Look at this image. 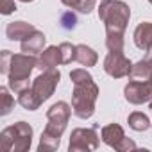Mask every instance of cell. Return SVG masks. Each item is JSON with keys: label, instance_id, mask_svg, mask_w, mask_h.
<instances>
[{"label": "cell", "instance_id": "9a60e30c", "mask_svg": "<svg viewBox=\"0 0 152 152\" xmlns=\"http://www.w3.org/2000/svg\"><path fill=\"white\" fill-rule=\"evenodd\" d=\"M75 61H77L79 64H83V66H86V68H90V66L97 64L99 56H97V52L91 47H88V45H77V47H75Z\"/></svg>", "mask_w": 152, "mask_h": 152}, {"label": "cell", "instance_id": "cb8c5ba5", "mask_svg": "<svg viewBox=\"0 0 152 152\" xmlns=\"http://www.w3.org/2000/svg\"><path fill=\"white\" fill-rule=\"evenodd\" d=\"M9 90H13L15 93H22L23 90L29 88V81H7Z\"/></svg>", "mask_w": 152, "mask_h": 152}, {"label": "cell", "instance_id": "30bf717a", "mask_svg": "<svg viewBox=\"0 0 152 152\" xmlns=\"http://www.w3.org/2000/svg\"><path fill=\"white\" fill-rule=\"evenodd\" d=\"M124 97L129 104L141 106L152 100V81H129L124 88Z\"/></svg>", "mask_w": 152, "mask_h": 152}, {"label": "cell", "instance_id": "484cf974", "mask_svg": "<svg viewBox=\"0 0 152 152\" xmlns=\"http://www.w3.org/2000/svg\"><path fill=\"white\" fill-rule=\"evenodd\" d=\"M145 59H147V61H148V63L152 64V48H150V50L147 52V57H145Z\"/></svg>", "mask_w": 152, "mask_h": 152}, {"label": "cell", "instance_id": "ba28073f", "mask_svg": "<svg viewBox=\"0 0 152 152\" xmlns=\"http://www.w3.org/2000/svg\"><path fill=\"white\" fill-rule=\"evenodd\" d=\"M100 136H102V141H104L107 147H111V148H115V150H118V152L136 150V143H134L132 140L125 138V132H124V129H122L118 124H109V125L102 127Z\"/></svg>", "mask_w": 152, "mask_h": 152}, {"label": "cell", "instance_id": "e0dca14e", "mask_svg": "<svg viewBox=\"0 0 152 152\" xmlns=\"http://www.w3.org/2000/svg\"><path fill=\"white\" fill-rule=\"evenodd\" d=\"M127 124H129V127H131L132 131H136V132H143V131H147V129L152 125V124H150V118H148L145 113H140V111L131 113L129 118H127Z\"/></svg>", "mask_w": 152, "mask_h": 152}, {"label": "cell", "instance_id": "5bb4252c", "mask_svg": "<svg viewBox=\"0 0 152 152\" xmlns=\"http://www.w3.org/2000/svg\"><path fill=\"white\" fill-rule=\"evenodd\" d=\"M57 64H61V52H59V47H47L39 57H38V68L43 72V70H50V68H56Z\"/></svg>", "mask_w": 152, "mask_h": 152}, {"label": "cell", "instance_id": "3957f363", "mask_svg": "<svg viewBox=\"0 0 152 152\" xmlns=\"http://www.w3.org/2000/svg\"><path fill=\"white\" fill-rule=\"evenodd\" d=\"M72 111L73 109L63 100L50 106V109L47 111V127L41 132L38 152H54V150L59 148L61 136L66 129V124L70 120Z\"/></svg>", "mask_w": 152, "mask_h": 152}, {"label": "cell", "instance_id": "8fae6325", "mask_svg": "<svg viewBox=\"0 0 152 152\" xmlns=\"http://www.w3.org/2000/svg\"><path fill=\"white\" fill-rule=\"evenodd\" d=\"M134 45L143 50V52H148L152 48V22H141L138 23V27L134 29Z\"/></svg>", "mask_w": 152, "mask_h": 152}, {"label": "cell", "instance_id": "4316f807", "mask_svg": "<svg viewBox=\"0 0 152 152\" xmlns=\"http://www.w3.org/2000/svg\"><path fill=\"white\" fill-rule=\"evenodd\" d=\"M20 2H25V4H29V2H34V0H20Z\"/></svg>", "mask_w": 152, "mask_h": 152}, {"label": "cell", "instance_id": "ac0fdd59", "mask_svg": "<svg viewBox=\"0 0 152 152\" xmlns=\"http://www.w3.org/2000/svg\"><path fill=\"white\" fill-rule=\"evenodd\" d=\"M18 104H20L23 109H27V111H36V109L41 106V102H39L38 97L34 95L32 88H27V90H23L22 93H18Z\"/></svg>", "mask_w": 152, "mask_h": 152}, {"label": "cell", "instance_id": "6da1fadb", "mask_svg": "<svg viewBox=\"0 0 152 152\" xmlns=\"http://www.w3.org/2000/svg\"><path fill=\"white\" fill-rule=\"evenodd\" d=\"M99 18L106 25L107 50L124 52L125 29L131 18V7L122 0H102L99 6Z\"/></svg>", "mask_w": 152, "mask_h": 152}, {"label": "cell", "instance_id": "d4e9b609", "mask_svg": "<svg viewBox=\"0 0 152 152\" xmlns=\"http://www.w3.org/2000/svg\"><path fill=\"white\" fill-rule=\"evenodd\" d=\"M11 57H13V54H11L9 50H2V66H0V72H2V73H6V75H7V72H9Z\"/></svg>", "mask_w": 152, "mask_h": 152}, {"label": "cell", "instance_id": "f1b7e54d", "mask_svg": "<svg viewBox=\"0 0 152 152\" xmlns=\"http://www.w3.org/2000/svg\"><path fill=\"white\" fill-rule=\"evenodd\" d=\"M148 2H150V4H152V0H148Z\"/></svg>", "mask_w": 152, "mask_h": 152}, {"label": "cell", "instance_id": "7c38bea8", "mask_svg": "<svg viewBox=\"0 0 152 152\" xmlns=\"http://www.w3.org/2000/svg\"><path fill=\"white\" fill-rule=\"evenodd\" d=\"M34 31H36V27H34L32 23H27V22L18 20V22L7 23V27H6V36H7V39H11V41H22V39H25L29 34H32Z\"/></svg>", "mask_w": 152, "mask_h": 152}, {"label": "cell", "instance_id": "2e32d148", "mask_svg": "<svg viewBox=\"0 0 152 152\" xmlns=\"http://www.w3.org/2000/svg\"><path fill=\"white\" fill-rule=\"evenodd\" d=\"M127 77H129V81H150V77H152V64L147 59H141V61L134 63Z\"/></svg>", "mask_w": 152, "mask_h": 152}, {"label": "cell", "instance_id": "277c9868", "mask_svg": "<svg viewBox=\"0 0 152 152\" xmlns=\"http://www.w3.org/2000/svg\"><path fill=\"white\" fill-rule=\"evenodd\" d=\"M32 134L34 131L27 122H16L15 125H9L0 132V140L4 150L7 152H25L31 148Z\"/></svg>", "mask_w": 152, "mask_h": 152}, {"label": "cell", "instance_id": "4fadbf2b", "mask_svg": "<svg viewBox=\"0 0 152 152\" xmlns=\"http://www.w3.org/2000/svg\"><path fill=\"white\" fill-rule=\"evenodd\" d=\"M47 43V38L41 31H34L32 34H29L25 39H22V52L25 54H41L43 52V47Z\"/></svg>", "mask_w": 152, "mask_h": 152}, {"label": "cell", "instance_id": "83f0119b", "mask_svg": "<svg viewBox=\"0 0 152 152\" xmlns=\"http://www.w3.org/2000/svg\"><path fill=\"white\" fill-rule=\"evenodd\" d=\"M150 111H152V100H150Z\"/></svg>", "mask_w": 152, "mask_h": 152}, {"label": "cell", "instance_id": "d6986e66", "mask_svg": "<svg viewBox=\"0 0 152 152\" xmlns=\"http://www.w3.org/2000/svg\"><path fill=\"white\" fill-rule=\"evenodd\" d=\"M61 2L66 7L77 9L79 13H84V15H90L97 6V0H61Z\"/></svg>", "mask_w": 152, "mask_h": 152}, {"label": "cell", "instance_id": "f546056e", "mask_svg": "<svg viewBox=\"0 0 152 152\" xmlns=\"http://www.w3.org/2000/svg\"><path fill=\"white\" fill-rule=\"evenodd\" d=\"M150 81H152V77H150Z\"/></svg>", "mask_w": 152, "mask_h": 152}, {"label": "cell", "instance_id": "ffe728a7", "mask_svg": "<svg viewBox=\"0 0 152 152\" xmlns=\"http://www.w3.org/2000/svg\"><path fill=\"white\" fill-rule=\"evenodd\" d=\"M0 99H2V106H0V115L6 116V115H9V113L13 111V107H15V99H13V97H11V93H9V86H7V88H6V86L0 88Z\"/></svg>", "mask_w": 152, "mask_h": 152}, {"label": "cell", "instance_id": "7a4b0ae2", "mask_svg": "<svg viewBox=\"0 0 152 152\" xmlns=\"http://www.w3.org/2000/svg\"><path fill=\"white\" fill-rule=\"evenodd\" d=\"M70 81L73 83V91H72L73 115L81 120L91 118L99 99V86L93 81V75L84 68H75L70 72Z\"/></svg>", "mask_w": 152, "mask_h": 152}, {"label": "cell", "instance_id": "603a6c76", "mask_svg": "<svg viewBox=\"0 0 152 152\" xmlns=\"http://www.w3.org/2000/svg\"><path fill=\"white\" fill-rule=\"evenodd\" d=\"M16 11V4H15V0H0V13L2 15H11Z\"/></svg>", "mask_w": 152, "mask_h": 152}, {"label": "cell", "instance_id": "44dd1931", "mask_svg": "<svg viewBox=\"0 0 152 152\" xmlns=\"http://www.w3.org/2000/svg\"><path fill=\"white\" fill-rule=\"evenodd\" d=\"M75 47L68 41L59 45V52H61V64H70L72 61H75Z\"/></svg>", "mask_w": 152, "mask_h": 152}, {"label": "cell", "instance_id": "7402d4cb", "mask_svg": "<svg viewBox=\"0 0 152 152\" xmlns=\"http://www.w3.org/2000/svg\"><path fill=\"white\" fill-rule=\"evenodd\" d=\"M61 25H63L66 31H72V29H75V25H77V16H75L72 11H66V13H63V16H61Z\"/></svg>", "mask_w": 152, "mask_h": 152}, {"label": "cell", "instance_id": "8992f818", "mask_svg": "<svg viewBox=\"0 0 152 152\" xmlns=\"http://www.w3.org/2000/svg\"><path fill=\"white\" fill-rule=\"evenodd\" d=\"M99 145H100V140L97 134V125L90 129L77 127L70 134L68 150L70 152H90V150H97Z\"/></svg>", "mask_w": 152, "mask_h": 152}, {"label": "cell", "instance_id": "5b68a950", "mask_svg": "<svg viewBox=\"0 0 152 152\" xmlns=\"http://www.w3.org/2000/svg\"><path fill=\"white\" fill-rule=\"evenodd\" d=\"M59 81H61V72L57 68H50V70H43L38 75V77L32 81L31 88H32L34 95L38 97V100L43 104L45 100H48L54 95Z\"/></svg>", "mask_w": 152, "mask_h": 152}, {"label": "cell", "instance_id": "52a82bcc", "mask_svg": "<svg viewBox=\"0 0 152 152\" xmlns=\"http://www.w3.org/2000/svg\"><path fill=\"white\" fill-rule=\"evenodd\" d=\"M34 68H38V57L34 54H13L7 81H29Z\"/></svg>", "mask_w": 152, "mask_h": 152}, {"label": "cell", "instance_id": "9c48e42d", "mask_svg": "<svg viewBox=\"0 0 152 152\" xmlns=\"http://www.w3.org/2000/svg\"><path fill=\"white\" fill-rule=\"evenodd\" d=\"M131 68H132V63L129 61V57H125L124 52L109 50V54L104 59V72L109 75V77H113V79L127 77Z\"/></svg>", "mask_w": 152, "mask_h": 152}]
</instances>
